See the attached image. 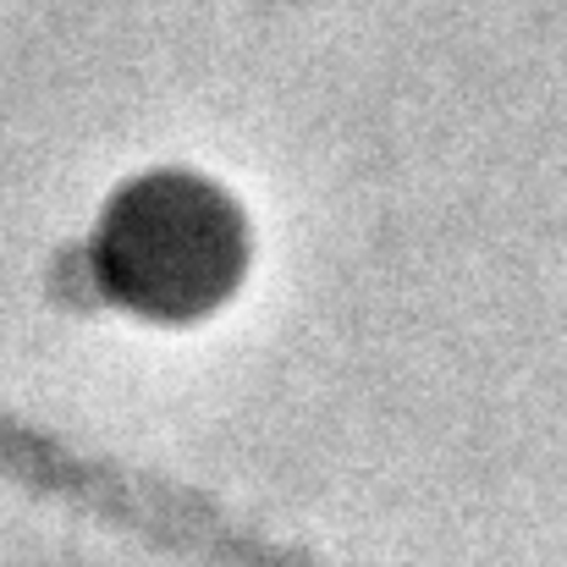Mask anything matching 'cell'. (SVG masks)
Here are the masks:
<instances>
[{"label":"cell","mask_w":567,"mask_h":567,"mask_svg":"<svg viewBox=\"0 0 567 567\" xmlns=\"http://www.w3.org/2000/svg\"><path fill=\"white\" fill-rule=\"evenodd\" d=\"M248 265V231L198 177H144L105 209L94 270L116 303L150 320L209 315Z\"/></svg>","instance_id":"1"}]
</instances>
